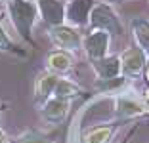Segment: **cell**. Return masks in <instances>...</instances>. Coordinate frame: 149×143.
I'll use <instances>...</instances> for the list:
<instances>
[{
  "mask_svg": "<svg viewBox=\"0 0 149 143\" xmlns=\"http://www.w3.org/2000/svg\"><path fill=\"white\" fill-rule=\"evenodd\" d=\"M82 46L92 61L103 59L107 53V48H109V33H105V31H92L82 40Z\"/></svg>",
  "mask_w": 149,
  "mask_h": 143,
  "instance_id": "3",
  "label": "cell"
},
{
  "mask_svg": "<svg viewBox=\"0 0 149 143\" xmlns=\"http://www.w3.org/2000/svg\"><path fill=\"white\" fill-rule=\"evenodd\" d=\"M6 8L17 33L31 42V31L38 15V6L33 0H6Z\"/></svg>",
  "mask_w": 149,
  "mask_h": 143,
  "instance_id": "1",
  "label": "cell"
},
{
  "mask_svg": "<svg viewBox=\"0 0 149 143\" xmlns=\"http://www.w3.org/2000/svg\"><path fill=\"white\" fill-rule=\"evenodd\" d=\"M143 63H145V53L140 48H130L120 57V67H123V73L126 74H138L143 69Z\"/></svg>",
  "mask_w": 149,
  "mask_h": 143,
  "instance_id": "7",
  "label": "cell"
},
{
  "mask_svg": "<svg viewBox=\"0 0 149 143\" xmlns=\"http://www.w3.org/2000/svg\"><path fill=\"white\" fill-rule=\"evenodd\" d=\"M79 88L74 86L73 82H69V80H63V78H59V82H57L56 86V92H54V97H61V99H69V97H73V95L79 94Z\"/></svg>",
  "mask_w": 149,
  "mask_h": 143,
  "instance_id": "14",
  "label": "cell"
},
{
  "mask_svg": "<svg viewBox=\"0 0 149 143\" xmlns=\"http://www.w3.org/2000/svg\"><path fill=\"white\" fill-rule=\"evenodd\" d=\"M48 65H50V69L57 71V73H65L71 67V57L65 52H54L48 56Z\"/></svg>",
  "mask_w": 149,
  "mask_h": 143,
  "instance_id": "12",
  "label": "cell"
},
{
  "mask_svg": "<svg viewBox=\"0 0 149 143\" xmlns=\"http://www.w3.org/2000/svg\"><path fill=\"white\" fill-rule=\"evenodd\" d=\"M38 12L48 25L57 27L65 21V4L61 0H38Z\"/></svg>",
  "mask_w": 149,
  "mask_h": 143,
  "instance_id": "4",
  "label": "cell"
},
{
  "mask_svg": "<svg viewBox=\"0 0 149 143\" xmlns=\"http://www.w3.org/2000/svg\"><path fill=\"white\" fill-rule=\"evenodd\" d=\"M21 143H50L46 137H40V135H27L21 139Z\"/></svg>",
  "mask_w": 149,
  "mask_h": 143,
  "instance_id": "17",
  "label": "cell"
},
{
  "mask_svg": "<svg viewBox=\"0 0 149 143\" xmlns=\"http://www.w3.org/2000/svg\"><path fill=\"white\" fill-rule=\"evenodd\" d=\"M145 109H147V111H149V105H147V107H145Z\"/></svg>",
  "mask_w": 149,
  "mask_h": 143,
  "instance_id": "20",
  "label": "cell"
},
{
  "mask_svg": "<svg viewBox=\"0 0 149 143\" xmlns=\"http://www.w3.org/2000/svg\"><path fill=\"white\" fill-rule=\"evenodd\" d=\"M90 23L96 31H105V33H115V35L123 33V25L118 21L117 13L107 4H94L90 12Z\"/></svg>",
  "mask_w": 149,
  "mask_h": 143,
  "instance_id": "2",
  "label": "cell"
},
{
  "mask_svg": "<svg viewBox=\"0 0 149 143\" xmlns=\"http://www.w3.org/2000/svg\"><path fill=\"white\" fill-rule=\"evenodd\" d=\"M67 109H69V99L52 97V99L46 101V105H44V109H42V115H44V118H48L50 122H57L67 115Z\"/></svg>",
  "mask_w": 149,
  "mask_h": 143,
  "instance_id": "9",
  "label": "cell"
},
{
  "mask_svg": "<svg viewBox=\"0 0 149 143\" xmlns=\"http://www.w3.org/2000/svg\"><path fill=\"white\" fill-rule=\"evenodd\" d=\"M50 36H52V40L57 44V46H59V48H65V50H77V48L82 44L80 35L73 29V27H67V25L52 27Z\"/></svg>",
  "mask_w": 149,
  "mask_h": 143,
  "instance_id": "6",
  "label": "cell"
},
{
  "mask_svg": "<svg viewBox=\"0 0 149 143\" xmlns=\"http://www.w3.org/2000/svg\"><path fill=\"white\" fill-rule=\"evenodd\" d=\"M111 137V128L103 126V128H96L86 135V143H105Z\"/></svg>",
  "mask_w": 149,
  "mask_h": 143,
  "instance_id": "15",
  "label": "cell"
},
{
  "mask_svg": "<svg viewBox=\"0 0 149 143\" xmlns=\"http://www.w3.org/2000/svg\"><path fill=\"white\" fill-rule=\"evenodd\" d=\"M94 69H96L97 76L103 80H113L120 74L123 67H120V59L118 57H103L100 61H92Z\"/></svg>",
  "mask_w": 149,
  "mask_h": 143,
  "instance_id": "8",
  "label": "cell"
},
{
  "mask_svg": "<svg viewBox=\"0 0 149 143\" xmlns=\"http://www.w3.org/2000/svg\"><path fill=\"white\" fill-rule=\"evenodd\" d=\"M117 111L118 115H123V117H136V115L143 113L145 107L136 99H128V97H120L117 103Z\"/></svg>",
  "mask_w": 149,
  "mask_h": 143,
  "instance_id": "11",
  "label": "cell"
},
{
  "mask_svg": "<svg viewBox=\"0 0 149 143\" xmlns=\"http://www.w3.org/2000/svg\"><path fill=\"white\" fill-rule=\"evenodd\" d=\"M147 80H149V69H147Z\"/></svg>",
  "mask_w": 149,
  "mask_h": 143,
  "instance_id": "19",
  "label": "cell"
},
{
  "mask_svg": "<svg viewBox=\"0 0 149 143\" xmlns=\"http://www.w3.org/2000/svg\"><path fill=\"white\" fill-rule=\"evenodd\" d=\"M57 82H59V78H57L56 74H52V73L40 74V76L36 78V86H35V90H36V99H48L50 95L56 92Z\"/></svg>",
  "mask_w": 149,
  "mask_h": 143,
  "instance_id": "10",
  "label": "cell"
},
{
  "mask_svg": "<svg viewBox=\"0 0 149 143\" xmlns=\"http://www.w3.org/2000/svg\"><path fill=\"white\" fill-rule=\"evenodd\" d=\"M0 143H6V135L2 134V132H0Z\"/></svg>",
  "mask_w": 149,
  "mask_h": 143,
  "instance_id": "18",
  "label": "cell"
},
{
  "mask_svg": "<svg viewBox=\"0 0 149 143\" xmlns=\"http://www.w3.org/2000/svg\"><path fill=\"white\" fill-rule=\"evenodd\" d=\"M132 27H134V36H136V40L140 42V46L145 48V50H149V21H145V19H136V21L132 23Z\"/></svg>",
  "mask_w": 149,
  "mask_h": 143,
  "instance_id": "13",
  "label": "cell"
},
{
  "mask_svg": "<svg viewBox=\"0 0 149 143\" xmlns=\"http://www.w3.org/2000/svg\"><path fill=\"white\" fill-rule=\"evenodd\" d=\"M0 52H15V46H13V42L8 38V35L4 33L2 25H0Z\"/></svg>",
  "mask_w": 149,
  "mask_h": 143,
  "instance_id": "16",
  "label": "cell"
},
{
  "mask_svg": "<svg viewBox=\"0 0 149 143\" xmlns=\"http://www.w3.org/2000/svg\"><path fill=\"white\" fill-rule=\"evenodd\" d=\"M94 4V0H71L65 6V19L73 25H84L90 21V12Z\"/></svg>",
  "mask_w": 149,
  "mask_h": 143,
  "instance_id": "5",
  "label": "cell"
}]
</instances>
